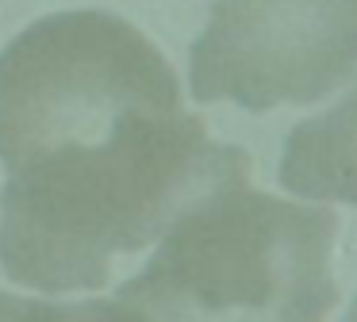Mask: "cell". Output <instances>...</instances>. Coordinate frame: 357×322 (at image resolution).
Returning <instances> with one entry per match:
<instances>
[{
	"mask_svg": "<svg viewBox=\"0 0 357 322\" xmlns=\"http://www.w3.org/2000/svg\"><path fill=\"white\" fill-rule=\"evenodd\" d=\"M0 268L35 296H93L215 181L254 169L185 107L158 43L73 8L0 50Z\"/></svg>",
	"mask_w": 357,
	"mask_h": 322,
	"instance_id": "obj_1",
	"label": "cell"
},
{
	"mask_svg": "<svg viewBox=\"0 0 357 322\" xmlns=\"http://www.w3.org/2000/svg\"><path fill=\"white\" fill-rule=\"evenodd\" d=\"M338 215L315 199L254 188V169L204 188L116 284L131 319L319 322L338 303Z\"/></svg>",
	"mask_w": 357,
	"mask_h": 322,
	"instance_id": "obj_2",
	"label": "cell"
},
{
	"mask_svg": "<svg viewBox=\"0 0 357 322\" xmlns=\"http://www.w3.org/2000/svg\"><path fill=\"white\" fill-rule=\"evenodd\" d=\"M357 77V0H215L188 54L196 104L307 107Z\"/></svg>",
	"mask_w": 357,
	"mask_h": 322,
	"instance_id": "obj_3",
	"label": "cell"
},
{
	"mask_svg": "<svg viewBox=\"0 0 357 322\" xmlns=\"http://www.w3.org/2000/svg\"><path fill=\"white\" fill-rule=\"evenodd\" d=\"M280 184L300 199L357 207V84L288 130Z\"/></svg>",
	"mask_w": 357,
	"mask_h": 322,
	"instance_id": "obj_4",
	"label": "cell"
}]
</instances>
